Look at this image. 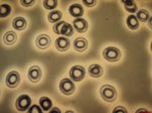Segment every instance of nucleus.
<instances>
[{"label":"nucleus","instance_id":"20","mask_svg":"<svg viewBox=\"0 0 152 113\" xmlns=\"http://www.w3.org/2000/svg\"><path fill=\"white\" fill-rule=\"evenodd\" d=\"M149 12L145 10V9H141L137 12V15H136V18L138 19V21H141V22H145V21L148 20L149 18Z\"/></svg>","mask_w":152,"mask_h":113},{"label":"nucleus","instance_id":"28","mask_svg":"<svg viewBox=\"0 0 152 113\" xmlns=\"http://www.w3.org/2000/svg\"><path fill=\"white\" fill-rule=\"evenodd\" d=\"M53 111H55V112H59V113H60V112H61V110L59 109V108L54 107V108H52V109H51V112H53Z\"/></svg>","mask_w":152,"mask_h":113},{"label":"nucleus","instance_id":"15","mask_svg":"<svg viewBox=\"0 0 152 113\" xmlns=\"http://www.w3.org/2000/svg\"><path fill=\"white\" fill-rule=\"evenodd\" d=\"M12 26L16 30H23L26 26V20L23 17H15L12 21Z\"/></svg>","mask_w":152,"mask_h":113},{"label":"nucleus","instance_id":"8","mask_svg":"<svg viewBox=\"0 0 152 113\" xmlns=\"http://www.w3.org/2000/svg\"><path fill=\"white\" fill-rule=\"evenodd\" d=\"M28 77L29 81H31L33 83H38L42 77V70L40 69V67H38V66H33V67L29 68Z\"/></svg>","mask_w":152,"mask_h":113},{"label":"nucleus","instance_id":"13","mask_svg":"<svg viewBox=\"0 0 152 113\" xmlns=\"http://www.w3.org/2000/svg\"><path fill=\"white\" fill-rule=\"evenodd\" d=\"M88 73L91 77L94 78H99L104 75V70L97 64H94V65H90L88 68Z\"/></svg>","mask_w":152,"mask_h":113},{"label":"nucleus","instance_id":"16","mask_svg":"<svg viewBox=\"0 0 152 113\" xmlns=\"http://www.w3.org/2000/svg\"><path fill=\"white\" fill-rule=\"evenodd\" d=\"M16 38H18V36H16L15 33H13V31H7L3 35V43L7 46H11L16 41Z\"/></svg>","mask_w":152,"mask_h":113},{"label":"nucleus","instance_id":"10","mask_svg":"<svg viewBox=\"0 0 152 113\" xmlns=\"http://www.w3.org/2000/svg\"><path fill=\"white\" fill-rule=\"evenodd\" d=\"M51 43V38L50 36L47 35V34H41L37 38L36 40V45L39 49H42V50H45L47 49Z\"/></svg>","mask_w":152,"mask_h":113},{"label":"nucleus","instance_id":"12","mask_svg":"<svg viewBox=\"0 0 152 113\" xmlns=\"http://www.w3.org/2000/svg\"><path fill=\"white\" fill-rule=\"evenodd\" d=\"M68 11H69L70 15L74 16L75 18H80V17L83 15V12H84L82 5L79 3H74V4H72V5H70Z\"/></svg>","mask_w":152,"mask_h":113},{"label":"nucleus","instance_id":"26","mask_svg":"<svg viewBox=\"0 0 152 113\" xmlns=\"http://www.w3.org/2000/svg\"><path fill=\"white\" fill-rule=\"evenodd\" d=\"M20 3H21V5H23V6H31V5H33V4L35 3V1H34V0H31V1H26V0H21Z\"/></svg>","mask_w":152,"mask_h":113},{"label":"nucleus","instance_id":"25","mask_svg":"<svg viewBox=\"0 0 152 113\" xmlns=\"http://www.w3.org/2000/svg\"><path fill=\"white\" fill-rule=\"evenodd\" d=\"M82 2L85 6H88V7H92L94 5H95V3H96L95 0H83Z\"/></svg>","mask_w":152,"mask_h":113},{"label":"nucleus","instance_id":"29","mask_svg":"<svg viewBox=\"0 0 152 113\" xmlns=\"http://www.w3.org/2000/svg\"><path fill=\"white\" fill-rule=\"evenodd\" d=\"M140 111H147L146 109H138L137 110V112H140Z\"/></svg>","mask_w":152,"mask_h":113},{"label":"nucleus","instance_id":"5","mask_svg":"<svg viewBox=\"0 0 152 113\" xmlns=\"http://www.w3.org/2000/svg\"><path fill=\"white\" fill-rule=\"evenodd\" d=\"M31 104V97H29L28 95H26V94L20 95L15 102L16 109H18V111H21V112H24V111H26V110H28Z\"/></svg>","mask_w":152,"mask_h":113},{"label":"nucleus","instance_id":"4","mask_svg":"<svg viewBox=\"0 0 152 113\" xmlns=\"http://www.w3.org/2000/svg\"><path fill=\"white\" fill-rule=\"evenodd\" d=\"M70 79L75 82H80L85 77V69L82 66H74L70 69Z\"/></svg>","mask_w":152,"mask_h":113},{"label":"nucleus","instance_id":"27","mask_svg":"<svg viewBox=\"0 0 152 113\" xmlns=\"http://www.w3.org/2000/svg\"><path fill=\"white\" fill-rule=\"evenodd\" d=\"M120 111H121V112H124V113H126V112H127V109H126V108H125V107L119 106V107H116V108H115L114 111H113V112L116 113V112H120Z\"/></svg>","mask_w":152,"mask_h":113},{"label":"nucleus","instance_id":"19","mask_svg":"<svg viewBox=\"0 0 152 113\" xmlns=\"http://www.w3.org/2000/svg\"><path fill=\"white\" fill-rule=\"evenodd\" d=\"M40 105H41V108L44 110V111H49V110H51V108H52L53 103L50 98L44 96L40 99Z\"/></svg>","mask_w":152,"mask_h":113},{"label":"nucleus","instance_id":"7","mask_svg":"<svg viewBox=\"0 0 152 113\" xmlns=\"http://www.w3.org/2000/svg\"><path fill=\"white\" fill-rule=\"evenodd\" d=\"M19 82H20V76L19 73L16 71H11L7 74L6 78H5V83L6 86L9 88H15L18 87Z\"/></svg>","mask_w":152,"mask_h":113},{"label":"nucleus","instance_id":"21","mask_svg":"<svg viewBox=\"0 0 152 113\" xmlns=\"http://www.w3.org/2000/svg\"><path fill=\"white\" fill-rule=\"evenodd\" d=\"M10 13H11V6L8 5V4H1V6H0V17L4 18V17L8 16Z\"/></svg>","mask_w":152,"mask_h":113},{"label":"nucleus","instance_id":"18","mask_svg":"<svg viewBox=\"0 0 152 113\" xmlns=\"http://www.w3.org/2000/svg\"><path fill=\"white\" fill-rule=\"evenodd\" d=\"M127 25H128V28L130 29H132V30H135V29L138 28L139 21H138V19L136 18V16L131 14V15H129L127 17Z\"/></svg>","mask_w":152,"mask_h":113},{"label":"nucleus","instance_id":"23","mask_svg":"<svg viewBox=\"0 0 152 113\" xmlns=\"http://www.w3.org/2000/svg\"><path fill=\"white\" fill-rule=\"evenodd\" d=\"M43 5L46 9H52L53 10L54 8L57 7L58 2H57V0H44Z\"/></svg>","mask_w":152,"mask_h":113},{"label":"nucleus","instance_id":"2","mask_svg":"<svg viewBox=\"0 0 152 113\" xmlns=\"http://www.w3.org/2000/svg\"><path fill=\"white\" fill-rule=\"evenodd\" d=\"M100 96L107 102H114L117 99V90L111 85H104L100 88Z\"/></svg>","mask_w":152,"mask_h":113},{"label":"nucleus","instance_id":"6","mask_svg":"<svg viewBox=\"0 0 152 113\" xmlns=\"http://www.w3.org/2000/svg\"><path fill=\"white\" fill-rule=\"evenodd\" d=\"M59 89H60V91L64 95H71L73 92H74L75 86H74V83H73L72 80L68 79V78H65V79L60 81Z\"/></svg>","mask_w":152,"mask_h":113},{"label":"nucleus","instance_id":"14","mask_svg":"<svg viewBox=\"0 0 152 113\" xmlns=\"http://www.w3.org/2000/svg\"><path fill=\"white\" fill-rule=\"evenodd\" d=\"M88 43L84 38H77L74 41V49L77 51H84L87 49Z\"/></svg>","mask_w":152,"mask_h":113},{"label":"nucleus","instance_id":"3","mask_svg":"<svg viewBox=\"0 0 152 113\" xmlns=\"http://www.w3.org/2000/svg\"><path fill=\"white\" fill-rule=\"evenodd\" d=\"M104 56L109 62H117L121 58V51H120L119 49L115 48V46H109V48L104 49Z\"/></svg>","mask_w":152,"mask_h":113},{"label":"nucleus","instance_id":"11","mask_svg":"<svg viewBox=\"0 0 152 113\" xmlns=\"http://www.w3.org/2000/svg\"><path fill=\"white\" fill-rule=\"evenodd\" d=\"M55 46H56V48H57L58 51H67L68 49H69L70 41L68 40L67 38H65V36H60V38H58L57 40H56Z\"/></svg>","mask_w":152,"mask_h":113},{"label":"nucleus","instance_id":"1","mask_svg":"<svg viewBox=\"0 0 152 113\" xmlns=\"http://www.w3.org/2000/svg\"><path fill=\"white\" fill-rule=\"evenodd\" d=\"M54 31L57 34H61L63 36H72L73 33H74V29H73V26L69 24L66 21H59L54 25Z\"/></svg>","mask_w":152,"mask_h":113},{"label":"nucleus","instance_id":"17","mask_svg":"<svg viewBox=\"0 0 152 113\" xmlns=\"http://www.w3.org/2000/svg\"><path fill=\"white\" fill-rule=\"evenodd\" d=\"M62 18V12L60 10H52L48 14V20L51 23H57L61 21Z\"/></svg>","mask_w":152,"mask_h":113},{"label":"nucleus","instance_id":"24","mask_svg":"<svg viewBox=\"0 0 152 113\" xmlns=\"http://www.w3.org/2000/svg\"><path fill=\"white\" fill-rule=\"evenodd\" d=\"M42 108H40L38 106V105H33L31 108H28V112H31V113H34V112H38V113H40V112H42Z\"/></svg>","mask_w":152,"mask_h":113},{"label":"nucleus","instance_id":"9","mask_svg":"<svg viewBox=\"0 0 152 113\" xmlns=\"http://www.w3.org/2000/svg\"><path fill=\"white\" fill-rule=\"evenodd\" d=\"M73 28L77 33H84L88 28V23L84 18L80 17V18H75L73 21Z\"/></svg>","mask_w":152,"mask_h":113},{"label":"nucleus","instance_id":"22","mask_svg":"<svg viewBox=\"0 0 152 113\" xmlns=\"http://www.w3.org/2000/svg\"><path fill=\"white\" fill-rule=\"evenodd\" d=\"M124 5H125V8H126L127 11L131 12V13H134V12L137 11V5L134 1H123Z\"/></svg>","mask_w":152,"mask_h":113}]
</instances>
